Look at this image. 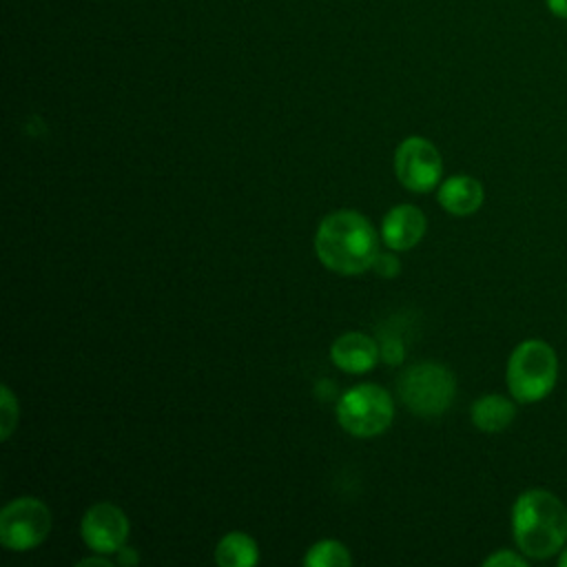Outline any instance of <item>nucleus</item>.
Wrapping results in <instances>:
<instances>
[{
  "instance_id": "18",
  "label": "nucleus",
  "mask_w": 567,
  "mask_h": 567,
  "mask_svg": "<svg viewBox=\"0 0 567 567\" xmlns=\"http://www.w3.org/2000/svg\"><path fill=\"white\" fill-rule=\"evenodd\" d=\"M545 4L554 18L567 20V0H545Z\"/></svg>"
},
{
  "instance_id": "11",
  "label": "nucleus",
  "mask_w": 567,
  "mask_h": 567,
  "mask_svg": "<svg viewBox=\"0 0 567 567\" xmlns=\"http://www.w3.org/2000/svg\"><path fill=\"white\" fill-rule=\"evenodd\" d=\"M439 204L456 217H467L483 206V184L472 175H452L439 188Z\"/></svg>"
},
{
  "instance_id": "12",
  "label": "nucleus",
  "mask_w": 567,
  "mask_h": 567,
  "mask_svg": "<svg viewBox=\"0 0 567 567\" xmlns=\"http://www.w3.org/2000/svg\"><path fill=\"white\" fill-rule=\"evenodd\" d=\"M470 416L481 432H503L516 419V403L503 394H485L472 403Z\"/></svg>"
},
{
  "instance_id": "5",
  "label": "nucleus",
  "mask_w": 567,
  "mask_h": 567,
  "mask_svg": "<svg viewBox=\"0 0 567 567\" xmlns=\"http://www.w3.org/2000/svg\"><path fill=\"white\" fill-rule=\"evenodd\" d=\"M394 405L377 383H361L346 390L337 403V419L352 436H377L392 423Z\"/></svg>"
},
{
  "instance_id": "17",
  "label": "nucleus",
  "mask_w": 567,
  "mask_h": 567,
  "mask_svg": "<svg viewBox=\"0 0 567 567\" xmlns=\"http://www.w3.org/2000/svg\"><path fill=\"white\" fill-rule=\"evenodd\" d=\"M372 270L379 272L381 277H396L401 270V264L394 255L390 252H377L374 261H372Z\"/></svg>"
},
{
  "instance_id": "19",
  "label": "nucleus",
  "mask_w": 567,
  "mask_h": 567,
  "mask_svg": "<svg viewBox=\"0 0 567 567\" xmlns=\"http://www.w3.org/2000/svg\"><path fill=\"white\" fill-rule=\"evenodd\" d=\"M117 554H120L117 560H120L122 565H135V563H137V554H135L131 547H122Z\"/></svg>"
},
{
  "instance_id": "7",
  "label": "nucleus",
  "mask_w": 567,
  "mask_h": 567,
  "mask_svg": "<svg viewBox=\"0 0 567 567\" xmlns=\"http://www.w3.org/2000/svg\"><path fill=\"white\" fill-rule=\"evenodd\" d=\"M394 171L405 188L414 193H427L439 184L443 162L430 140L412 135L399 144L394 155Z\"/></svg>"
},
{
  "instance_id": "8",
  "label": "nucleus",
  "mask_w": 567,
  "mask_h": 567,
  "mask_svg": "<svg viewBox=\"0 0 567 567\" xmlns=\"http://www.w3.org/2000/svg\"><path fill=\"white\" fill-rule=\"evenodd\" d=\"M80 532L95 554H117L128 536V518L113 503H95L84 512Z\"/></svg>"
},
{
  "instance_id": "3",
  "label": "nucleus",
  "mask_w": 567,
  "mask_h": 567,
  "mask_svg": "<svg viewBox=\"0 0 567 567\" xmlns=\"http://www.w3.org/2000/svg\"><path fill=\"white\" fill-rule=\"evenodd\" d=\"M507 390L518 403H536L551 394L558 381V354L543 339L520 341L505 368Z\"/></svg>"
},
{
  "instance_id": "16",
  "label": "nucleus",
  "mask_w": 567,
  "mask_h": 567,
  "mask_svg": "<svg viewBox=\"0 0 567 567\" xmlns=\"http://www.w3.org/2000/svg\"><path fill=\"white\" fill-rule=\"evenodd\" d=\"M527 556L523 551H514V549H498L492 556H487L483 560L485 567H525L527 565Z\"/></svg>"
},
{
  "instance_id": "21",
  "label": "nucleus",
  "mask_w": 567,
  "mask_h": 567,
  "mask_svg": "<svg viewBox=\"0 0 567 567\" xmlns=\"http://www.w3.org/2000/svg\"><path fill=\"white\" fill-rule=\"evenodd\" d=\"M558 565H560V567H567V545H565L563 551L558 554Z\"/></svg>"
},
{
  "instance_id": "14",
  "label": "nucleus",
  "mask_w": 567,
  "mask_h": 567,
  "mask_svg": "<svg viewBox=\"0 0 567 567\" xmlns=\"http://www.w3.org/2000/svg\"><path fill=\"white\" fill-rule=\"evenodd\" d=\"M350 563L352 556L346 549V545L330 538L315 543L303 558V565L308 567H348Z\"/></svg>"
},
{
  "instance_id": "9",
  "label": "nucleus",
  "mask_w": 567,
  "mask_h": 567,
  "mask_svg": "<svg viewBox=\"0 0 567 567\" xmlns=\"http://www.w3.org/2000/svg\"><path fill=\"white\" fill-rule=\"evenodd\" d=\"M427 221L421 208L412 204H399L383 217L381 237L388 248L392 250H408L414 248L421 237L425 235Z\"/></svg>"
},
{
  "instance_id": "1",
  "label": "nucleus",
  "mask_w": 567,
  "mask_h": 567,
  "mask_svg": "<svg viewBox=\"0 0 567 567\" xmlns=\"http://www.w3.org/2000/svg\"><path fill=\"white\" fill-rule=\"evenodd\" d=\"M512 536L529 560H545L567 545V507L549 489L532 487L512 505Z\"/></svg>"
},
{
  "instance_id": "2",
  "label": "nucleus",
  "mask_w": 567,
  "mask_h": 567,
  "mask_svg": "<svg viewBox=\"0 0 567 567\" xmlns=\"http://www.w3.org/2000/svg\"><path fill=\"white\" fill-rule=\"evenodd\" d=\"M315 252L328 270L359 275L372 268L379 252V237L361 213L343 208L321 219L315 235Z\"/></svg>"
},
{
  "instance_id": "20",
  "label": "nucleus",
  "mask_w": 567,
  "mask_h": 567,
  "mask_svg": "<svg viewBox=\"0 0 567 567\" xmlns=\"http://www.w3.org/2000/svg\"><path fill=\"white\" fill-rule=\"evenodd\" d=\"M78 565H80V567H84V565H102V567H111L113 563H111L106 556H89V558H82Z\"/></svg>"
},
{
  "instance_id": "4",
  "label": "nucleus",
  "mask_w": 567,
  "mask_h": 567,
  "mask_svg": "<svg viewBox=\"0 0 567 567\" xmlns=\"http://www.w3.org/2000/svg\"><path fill=\"white\" fill-rule=\"evenodd\" d=\"M396 392L410 412L419 416H436L452 405L456 381L447 365L421 361L401 372Z\"/></svg>"
},
{
  "instance_id": "6",
  "label": "nucleus",
  "mask_w": 567,
  "mask_h": 567,
  "mask_svg": "<svg viewBox=\"0 0 567 567\" xmlns=\"http://www.w3.org/2000/svg\"><path fill=\"white\" fill-rule=\"evenodd\" d=\"M49 532L51 512L33 496L11 501L0 514V540L11 551L33 549L49 536Z\"/></svg>"
},
{
  "instance_id": "15",
  "label": "nucleus",
  "mask_w": 567,
  "mask_h": 567,
  "mask_svg": "<svg viewBox=\"0 0 567 567\" xmlns=\"http://www.w3.org/2000/svg\"><path fill=\"white\" fill-rule=\"evenodd\" d=\"M0 414H2V419H0V434L7 441L11 436L16 423H18V401L11 394L9 385H2V408H0Z\"/></svg>"
},
{
  "instance_id": "13",
  "label": "nucleus",
  "mask_w": 567,
  "mask_h": 567,
  "mask_svg": "<svg viewBox=\"0 0 567 567\" xmlns=\"http://www.w3.org/2000/svg\"><path fill=\"white\" fill-rule=\"evenodd\" d=\"M215 560L221 567H252L259 560V549L248 534L230 532L217 543Z\"/></svg>"
},
{
  "instance_id": "10",
  "label": "nucleus",
  "mask_w": 567,
  "mask_h": 567,
  "mask_svg": "<svg viewBox=\"0 0 567 567\" xmlns=\"http://www.w3.org/2000/svg\"><path fill=\"white\" fill-rule=\"evenodd\" d=\"M379 357L381 352L377 341L365 332H346L330 348L332 363L350 374H361L370 370Z\"/></svg>"
}]
</instances>
